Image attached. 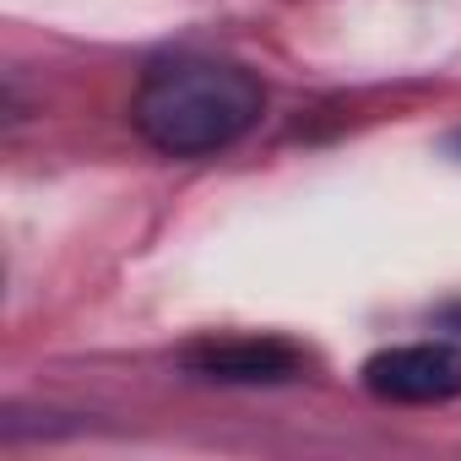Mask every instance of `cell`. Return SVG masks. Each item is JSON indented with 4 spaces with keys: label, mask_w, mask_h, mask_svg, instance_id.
Wrapping results in <instances>:
<instances>
[{
    "label": "cell",
    "mask_w": 461,
    "mask_h": 461,
    "mask_svg": "<svg viewBox=\"0 0 461 461\" xmlns=\"http://www.w3.org/2000/svg\"><path fill=\"white\" fill-rule=\"evenodd\" d=\"M185 364L201 380H222V385H277L299 375V353L277 337H217L185 353Z\"/></svg>",
    "instance_id": "obj_3"
},
{
    "label": "cell",
    "mask_w": 461,
    "mask_h": 461,
    "mask_svg": "<svg viewBox=\"0 0 461 461\" xmlns=\"http://www.w3.org/2000/svg\"><path fill=\"white\" fill-rule=\"evenodd\" d=\"M439 326H445V331H456V337H461V304H445V310H439Z\"/></svg>",
    "instance_id": "obj_4"
},
{
    "label": "cell",
    "mask_w": 461,
    "mask_h": 461,
    "mask_svg": "<svg viewBox=\"0 0 461 461\" xmlns=\"http://www.w3.org/2000/svg\"><path fill=\"white\" fill-rule=\"evenodd\" d=\"M364 391L396 407H439L461 396V348L456 342H402L380 348L364 364Z\"/></svg>",
    "instance_id": "obj_2"
},
{
    "label": "cell",
    "mask_w": 461,
    "mask_h": 461,
    "mask_svg": "<svg viewBox=\"0 0 461 461\" xmlns=\"http://www.w3.org/2000/svg\"><path fill=\"white\" fill-rule=\"evenodd\" d=\"M261 109L267 87L250 66L222 55H163L131 98V125L163 158H212L250 136Z\"/></svg>",
    "instance_id": "obj_1"
}]
</instances>
